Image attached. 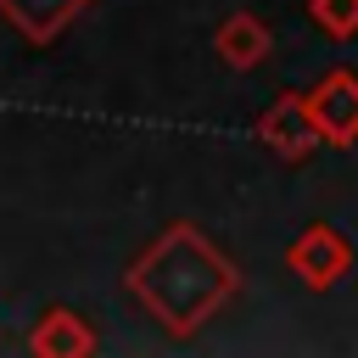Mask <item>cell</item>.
<instances>
[{"label":"cell","instance_id":"1","mask_svg":"<svg viewBox=\"0 0 358 358\" xmlns=\"http://www.w3.org/2000/svg\"><path fill=\"white\" fill-rule=\"evenodd\" d=\"M129 285L145 296V308H151L168 330H196V324L218 308V296H229L235 268H229L224 257H213L196 229L179 224V229H168V235L145 252V263L129 274Z\"/></svg>","mask_w":358,"mask_h":358},{"label":"cell","instance_id":"2","mask_svg":"<svg viewBox=\"0 0 358 358\" xmlns=\"http://www.w3.org/2000/svg\"><path fill=\"white\" fill-rule=\"evenodd\" d=\"M308 106H313V123H319L324 140H336V145L358 140V78H352V73H330V78L313 90Z\"/></svg>","mask_w":358,"mask_h":358},{"label":"cell","instance_id":"3","mask_svg":"<svg viewBox=\"0 0 358 358\" xmlns=\"http://www.w3.org/2000/svg\"><path fill=\"white\" fill-rule=\"evenodd\" d=\"M263 140H268L280 157H302V151H313L324 134H319V123H313V106H308L302 95H285V101L263 117Z\"/></svg>","mask_w":358,"mask_h":358},{"label":"cell","instance_id":"4","mask_svg":"<svg viewBox=\"0 0 358 358\" xmlns=\"http://www.w3.org/2000/svg\"><path fill=\"white\" fill-rule=\"evenodd\" d=\"M291 268H296L308 285H330V280L347 268V246H341L324 224H313V229L291 246Z\"/></svg>","mask_w":358,"mask_h":358},{"label":"cell","instance_id":"5","mask_svg":"<svg viewBox=\"0 0 358 358\" xmlns=\"http://www.w3.org/2000/svg\"><path fill=\"white\" fill-rule=\"evenodd\" d=\"M6 6V17L28 34V39H50V34H62V22L84 6V0H0Z\"/></svg>","mask_w":358,"mask_h":358},{"label":"cell","instance_id":"6","mask_svg":"<svg viewBox=\"0 0 358 358\" xmlns=\"http://www.w3.org/2000/svg\"><path fill=\"white\" fill-rule=\"evenodd\" d=\"M263 50H268V34H263L252 17H229V22L218 28V56H224L229 67H252Z\"/></svg>","mask_w":358,"mask_h":358},{"label":"cell","instance_id":"7","mask_svg":"<svg viewBox=\"0 0 358 358\" xmlns=\"http://www.w3.org/2000/svg\"><path fill=\"white\" fill-rule=\"evenodd\" d=\"M90 347H95V336H90L67 308L45 313V324L34 330V352H90Z\"/></svg>","mask_w":358,"mask_h":358},{"label":"cell","instance_id":"8","mask_svg":"<svg viewBox=\"0 0 358 358\" xmlns=\"http://www.w3.org/2000/svg\"><path fill=\"white\" fill-rule=\"evenodd\" d=\"M308 11H313L330 34H352V28H358V0H313Z\"/></svg>","mask_w":358,"mask_h":358}]
</instances>
